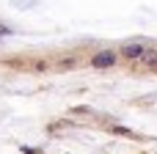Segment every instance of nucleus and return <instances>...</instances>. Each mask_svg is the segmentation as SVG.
<instances>
[{
  "label": "nucleus",
  "mask_w": 157,
  "mask_h": 154,
  "mask_svg": "<svg viewBox=\"0 0 157 154\" xmlns=\"http://www.w3.org/2000/svg\"><path fill=\"white\" fill-rule=\"evenodd\" d=\"M144 52H146V47H144L141 41H127V44L119 50V55H124L127 61H141V58H144Z\"/></svg>",
  "instance_id": "2"
},
{
  "label": "nucleus",
  "mask_w": 157,
  "mask_h": 154,
  "mask_svg": "<svg viewBox=\"0 0 157 154\" xmlns=\"http://www.w3.org/2000/svg\"><path fill=\"white\" fill-rule=\"evenodd\" d=\"M116 61H119V52H113V50H99V52L91 55V66L94 69H110Z\"/></svg>",
  "instance_id": "1"
},
{
  "label": "nucleus",
  "mask_w": 157,
  "mask_h": 154,
  "mask_svg": "<svg viewBox=\"0 0 157 154\" xmlns=\"http://www.w3.org/2000/svg\"><path fill=\"white\" fill-rule=\"evenodd\" d=\"M113 132H116V135H127V138H132V130H127V127H113Z\"/></svg>",
  "instance_id": "4"
},
{
  "label": "nucleus",
  "mask_w": 157,
  "mask_h": 154,
  "mask_svg": "<svg viewBox=\"0 0 157 154\" xmlns=\"http://www.w3.org/2000/svg\"><path fill=\"white\" fill-rule=\"evenodd\" d=\"M146 66H157V50H146L144 52V58H141Z\"/></svg>",
  "instance_id": "3"
},
{
  "label": "nucleus",
  "mask_w": 157,
  "mask_h": 154,
  "mask_svg": "<svg viewBox=\"0 0 157 154\" xmlns=\"http://www.w3.org/2000/svg\"><path fill=\"white\" fill-rule=\"evenodd\" d=\"M8 33H11V30H8L6 25H0V36H8Z\"/></svg>",
  "instance_id": "5"
}]
</instances>
